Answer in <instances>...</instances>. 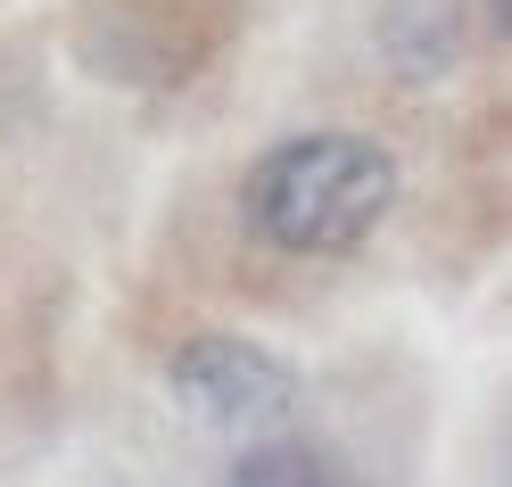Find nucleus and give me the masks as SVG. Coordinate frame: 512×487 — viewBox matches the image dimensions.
Masks as SVG:
<instances>
[{
    "mask_svg": "<svg viewBox=\"0 0 512 487\" xmlns=\"http://www.w3.org/2000/svg\"><path fill=\"white\" fill-rule=\"evenodd\" d=\"M397 207V157L372 133H298L248 166L240 215L290 256H347Z\"/></svg>",
    "mask_w": 512,
    "mask_h": 487,
    "instance_id": "1",
    "label": "nucleus"
},
{
    "mask_svg": "<svg viewBox=\"0 0 512 487\" xmlns=\"http://www.w3.org/2000/svg\"><path fill=\"white\" fill-rule=\"evenodd\" d=\"M166 380L199 421H215V430H273V421H290V405H298V364H281L273 347H256L240 331L182 339L166 355Z\"/></svg>",
    "mask_w": 512,
    "mask_h": 487,
    "instance_id": "2",
    "label": "nucleus"
},
{
    "mask_svg": "<svg viewBox=\"0 0 512 487\" xmlns=\"http://www.w3.org/2000/svg\"><path fill=\"white\" fill-rule=\"evenodd\" d=\"M223 487H347V471H339V454L314 446V438H265V446H248L232 463Z\"/></svg>",
    "mask_w": 512,
    "mask_h": 487,
    "instance_id": "3",
    "label": "nucleus"
}]
</instances>
